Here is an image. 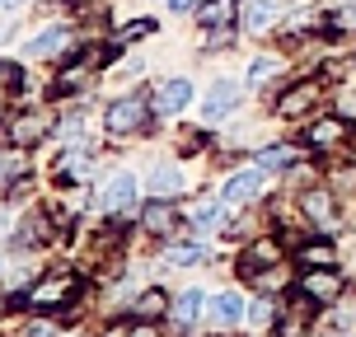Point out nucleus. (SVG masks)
<instances>
[{
    "label": "nucleus",
    "mask_w": 356,
    "mask_h": 337,
    "mask_svg": "<svg viewBox=\"0 0 356 337\" xmlns=\"http://www.w3.org/2000/svg\"><path fill=\"white\" fill-rule=\"evenodd\" d=\"M145 113H150V108H145V99H141V94H131V99H118V104H108L104 122H108V131L127 136V131H136V126H141Z\"/></svg>",
    "instance_id": "f257e3e1"
},
{
    "label": "nucleus",
    "mask_w": 356,
    "mask_h": 337,
    "mask_svg": "<svg viewBox=\"0 0 356 337\" xmlns=\"http://www.w3.org/2000/svg\"><path fill=\"white\" fill-rule=\"evenodd\" d=\"M338 290H342V277H338V272L309 267V272L300 277V295H305V300H314V304H333V300H338Z\"/></svg>",
    "instance_id": "f03ea898"
},
{
    "label": "nucleus",
    "mask_w": 356,
    "mask_h": 337,
    "mask_svg": "<svg viewBox=\"0 0 356 337\" xmlns=\"http://www.w3.org/2000/svg\"><path fill=\"white\" fill-rule=\"evenodd\" d=\"M263 164L258 169H244V174H230L225 178V188H220V202H253V197L263 192Z\"/></svg>",
    "instance_id": "7ed1b4c3"
},
{
    "label": "nucleus",
    "mask_w": 356,
    "mask_h": 337,
    "mask_svg": "<svg viewBox=\"0 0 356 337\" xmlns=\"http://www.w3.org/2000/svg\"><path fill=\"white\" fill-rule=\"evenodd\" d=\"M75 295V281L71 277H52V281H38L33 295H29V304L33 309H56V304H66Z\"/></svg>",
    "instance_id": "20e7f679"
},
{
    "label": "nucleus",
    "mask_w": 356,
    "mask_h": 337,
    "mask_svg": "<svg viewBox=\"0 0 356 337\" xmlns=\"http://www.w3.org/2000/svg\"><path fill=\"white\" fill-rule=\"evenodd\" d=\"M207 314H211L216 328H234V323L244 319V300H239V290H220V295L207 304Z\"/></svg>",
    "instance_id": "39448f33"
},
{
    "label": "nucleus",
    "mask_w": 356,
    "mask_h": 337,
    "mask_svg": "<svg viewBox=\"0 0 356 337\" xmlns=\"http://www.w3.org/2000/svg\"><path fill=\"white\" fill-rule=\"evenodd\" d=\"M193 104V85H188V80H169V85L160 89V94H155V113H164V117H174V113H183V108Z\"/></svg>",
    "instance_id": "423d86ee"
},
{
    "label": "nucleus",
    "mask_w": 356,
    "mask_h": 337,
    "mask_svg": "<svg viewBox=\"0 0 356 337\" xmlns=\"http://www.w3.org/2000/svg\"><path fill=\"white\" fill-rule=\"evenodd\" d=\"M323 94L319 80H305L300 89H291V94H282V104H277V113L282 117H296V113H305V108H314V99Z\"/></svg>",
    "instance_id": "0eeeda50"
},
{
    "label": "nucleus",
    "mask_w": 356,
    "mask_h": 337,
    "mask_svg": "<svg viewBox=\"0 0 356 337\" xmlns=\"http://www.w3.org/2000/svg\"><path fill=\"white\" fill-rule=\"evenodd\" d=\"M141 225L150 234H169L178 225V211H174V202H169V197H160V202H150V206H145L141 211Z\"/></svg>",
    "instance_id": "6e6552de"
},
{
    "label": "nucleus",
    "mask_w": 356,
    "mask_h": 337,
    "mask_svg": "<svg viewBox=\"0 0 356 337\" xmlns=\"http://www.w3.org/2000/svg\"><path fill=\"white\" fill-rule=\"evenodd\" d=\"M300 211L319 225V230H333V197L319 192V188H309V192L300 197Z\"/></svg>",
    "instance_id": "1a4fd4ad"
},
{
    "label": "nucleus",
    "mask_w": 356,
    "mask_h": 337,
    "mask_svg": "<svg viewBox=\"0 0 356 337\" xmlns=\"http://www.w3.org/2000/svg\"><path fill=\"white\" fill-rule=\"evenodd\" d=\"M66 47H71V28H61V24H56V28H42V33L29 42V56L42 61V56H56V52H66Z\"/></svg>",
    "instance_id": "9d476101"
},
{
    "label": "nucleus",
    "mask_w": 356,
    "mask_h": 337,
    "mask_svg": "<svg viewBox=\"0 0 356 337\" xmlns=\"http://www.w3.org/2000/svg\"><path fill=\"white\" fill-rule=\"evenodd\" d=\"M234 104H239V85H234V80H216V89L207 94L202 113H207V117H220V113H230Z\"/></svg>",
    "instance_id": "9b49d317"
},
{
    "label": "nucleus",
    "mask_w": 356,
    "mask_h": 337,
    "mask_svg": "<svg viewBox=\"0 0 356 337\" xmlns=\"http://www.w3.org/2000/svg\"><path fill=\"white\" fill-rule=\"evenodd\" d=\"M150 192L155 197H178L183 192V169H178V164H155V169H150Z\"/></svg>",
    "instance_id": "f8f14e48"
},
{
    "label": "nucleus",
    "mask_w": 356,
    "mask_h": 337,
    "mask_svg": "<svg viewBox=\"0 0 356 337\" xmlns=\"http://www.w3.org/2000/svg\"><path fill=\"white\" fill-rule=\"evenodd\" d=\"M42 136H47V117H38V113L10 122V141L15 145H33V141H42Z\"/></svg>",
    "instance_id": "ddd939ff"
},
{
    "label": "nucleus",
    "mask_w": 356,
    "mask_h": 337,
    "mask_svg": "<svg viewBox=\"0 0 356 337\" xmlns=\"http://www.w3.org/2000/svg\"><path fill=\"white\" fill-rule=\"evenodd\" d=\"M131 197H136V178H131V174H113V178H108V188H104V206H108V211L127 206Z\"/></svg>",
    "instance_id": "4468645a"
},
{
    "label": "nucleus",
    "mask_w": 356,
    "mask_h": 337,
    "mask_svg": "<svg viewBox=\"0 0 356 337\" xmlns=\"http://www.w3.org/2000/svg\"><path fill=\"white\" fill-rule=\"evenodd\" d=\"M197 19H202L207 28H225L234 19V0H207V5L197 10Z\"/></svg>",
    "instance_id": "2eb2a0df"
},
{
    "label": "nucleus",
    "mask_w": 356,
    "mask_h": 337,
    "mask_svg": "<svg viewBox=\"0 0 356 337\" xmlns=\"http://www.w3.org/2000/svg\"><path fill=\"white\" fill-rule=\"evenodd\" d=\"M272 19H277V10H272L267 0H244V28H249V33L272 28Z\"/></svg>",
    "instance_id": "dca6fc26"
},
{
    "label": "nucleus",
    "mask_w": 356,
    "mask_h": 337,
    "mask_svg": "<svg viewBox=\"0 0 356 337\" xmlns=\"http://www.w3.org/2000/svg\"><path fill=\"white\" fill-rule=\"evenodd\" d=\"M188 215H193V225H202V230H216V225H225V206H220V202H197Z\"/></svg>",
    "instance_id": "f3484780"
},
{
    "label": "nucleus",
    "mask_w": 356,
    "mask_h": 337,
    "mask_svg": "<svg viewBox=\"0 0 356 337\" xmlns=\"http://www.w3.org/2000/svg\"><path fill=\"white\" fill-rule=\"evenodd\" d=\"M342 136H347V126H342L338 117H328V122H314V126H309V145H338Z\"/></svg>",
    "instance_id": "a211bd4d"
},
{
    "label": "nucleus",
    "mask_w": 356,
    "mask_h": 337,
    "mask_svg": "<svg viewBox=\"0 0 356 337\" xmlns=\"http://www.w3.org/2000/svg\"><path fill=\"white\" fill-rule=\"evenodd\" d=\"M309 304H314V300H309ZM309 304H300V309L291 304V309L282 314V323H277V337H300L305 333V319H309Z\"/></svg>",
    "instance_id": "6ab92c4d"
},
{
    "label": "nucleus",
    "mask_w": 356,
    "mask_h": 337,
    "mask_svg": "<svg viewBox=\"0 0 356 337\" xmlns=\"http://www.w3.org/2000/svg\"><path fill=\"white\" fill-rule=\"evenodd\" d=\"M296 263L300 267H333V244H305V249H296Z\"/></svg>",
    "instance_id": "aec40b11"
},
{
    "label": "nucleus",
    "mask_w": 356,
    "mask_h": 337,
    "mask_svg": "<svg viewBox=\"0 0 356 337\" xmlns=\"http://www.w3.org/2000/svg\"><path fill=\"white\" fill-rule=\"evenodd\" d=\"M202 300H207L202 290H183V295L174 300V319H178V323H193L197 314H202Z\"/></svg>",
    "instance_id": "412c9836"
},
{
    "label": "nucleus",
    "mask_w": 356,
    "mask_h": 337,
    "mask_svg": "<svg viewBox=\"0 0 356 337\" xmlns=\"http://www.w3.org/2000/svg\"><path fill=\"white\" fill-rule=\"evenodd\" d=\"M164 309H169V300H164V290H145L141 300H136V309H131V314H136V319H160Z\"/></svg>",
    "instance_id": "4be33fe9"
},
{
    "label": "nucleus",
    "mask_w": 356,
    "mask_h": 337,
    "mask_svg": "<svg viewBox=\"0 0 356 337\" xmlns=\"http://www.w3.org/2000/svg\"><path fill=\"white\" fill-rule=\"evenodd\" d=\"M291 160H296V145H267V150H258L263 169H286Z\"/></svg>",
    "instance_id": "5701e85b"
},
{
    "label": "nucleus",
    "mask_w": 356,
    "mask_h": 337,
    "mask_svg": "<svg viewBox=\"0 0 356 337\" xmlns=\"http://www.w3.org/2000/svg\"><path fill=\"white\" fill-rule=\"evenodd\" d=\"M202 258H207V249H197V244H178V249H169V263H174V267L202 263Z\"/></svg>",
    "instance_id": "b1692460"
},
{
    "label": "nucleus",
    "mask_w": 356,
    "mask_h": 337,
    "mask_svg": "<svg viewBox=\"0 0 356 337\" xmlns=\"http://www.w3.org/2000/svg\"><path fill=\"white\" fill-rule=\"evenodd\" d=\"M89 85V66H75V71H66L61 80H56V94H71V89Z\"/></svg>",
    "instance_id": "393cba45"
},
{
    "label": "nucleus",
    "mask_w": 356,
    "mask_h": 337,
    "mask_svg": "<svg viewBox=\"0 0 356 337\" xmlns=\"http://www.w3.org/2000/svg\"><path fill=\"white\" fill-rule=\"evenodd\" d=\"M277 66H282L277 56H253V66H249V80H253V85H263V80H267L272 71H277Z\"/></svg>",
    "instance_id": "a878e982"
},
{
    "label": "nucleus",
    "mask_w": 356,
    "mask_h": 337,
    "mask_svg": "<svg viewBox=\"0 0 356 337\" xmlns=\"http://www.w3.org/2000/svg\"><path fill=\"white\" fill-rule=\"evenodd\" d=\"M155 33V24L150 19H136V24H127L122 33H118V42H136V38H150Z\"/></svg>",
    "instance_id": "bb28decb"
},
{
    "label": "nucleus",
    "mask_w": 356,
    "mask_h": 337,
    "mask_svg": "<svg viewBox=\"0 0 356 337\" xmlns=\"http://www.w3.org/2000/svg\"><path fill=\"white\" fill-rule=\"evenodd\" d=\"M131 333H136V323H131V319H118V323H108L104 337H131Z\"/></svg>",
    "instance_id": "cd10ccee"
},
{
    "label": "nucleus",
    "mask_w": 356,
    "mask_h": 337,
    "mask_svg": "<svg viewBox=\"0 0 356 337\" xmlns=\"http://www.w3.org/2000/svg\"><path fill=\"white\" fill-rule=\"evenodd\" d=\"M249 319H253V323H272V304H267V300H258V304L249 309Z\"/></svg>",
    "instance_id": "c85d7f7f"
},
{
    "label": "nucleus",
    "mask_w": 356,
    "mask_h": 337,
    "mask_svg": "<svg viewBox=\"0 0 356 337\" xmlns=\"http://www.w3.org/2000/svg\"><path fill=\"white\" fill-rule=\"evenodd\" d=\"M356 323V304H342L338 309V328H352Z\"/></svg>",
    "instance_id": "c756f323"
},
{
    "label": "nucleus",
    "mask_w": 356,
    "mask_h": 337,
    "mask_svg": "<svg viewBox=\"0 0 356 337\" xmlns=\"http://www.w3.org/2000/svg\"><path fill=\"white\" fill-rule=\"evenodd\" d=\"M29 337H52V328H47V323H33V328H29Z\"/></svg>",
    "instance_id": "7c9ffc66"
},
{
    "label": "nucleus",
    "mask_w": 356,
    "mask_h": 337,
    "mask_svg": "<svg viewBox=\"0 0 356 337\" xmlns=\"http://www.w3.org/2000/svg\"><path fill=\"white\" fill-rule=\"evenodd\" d=\"M169 5H174L178 15H183V10H197V0H169Z\"/></svg>",
    "instance_id": "2f4dec72"
},
{
    "label": "nucleus",
    "mask_w": 356,
    "mask_h": 337,
    "mask_svg": "<svg viewBox=\"0 0 356 337\" xmlns=\"http://www.w3.org/2000/svg\"><path fill=\"white\" fill-rule=\"evenodd\" d=\"M5 80H15V66H0V85H5Z\"/></svg>",
    "instance_id": "473e14b6"
},
{
    "label": "nucleus",
    "mask_w": 356,
    "mask_h": 337,
    "mask_svg": "<svg viewBox=\"0 0 356 337\" xmlns=\"http://www.w3.org/2000/svg\"><path fill=\"white\" fill-rule=\"evenodd\" d=\"M131 337H155V328H141V323H136V333Z\"/></svg>",
    "instance_id": "72a5a7b5"
},
{
    "label": "nucleus",
    "mask_w": 356,
    "mask_h": 337,
    "mask_svg": "<svg viewBox=\"0 0 356 337\" xmlns=\"http://www.w3.org/2000/svg\"><path fill=\"white\" fill-rule=\"evenodd\" d=\"M5 5H15V0H5Z\"/></svg>",
    "instance_id": "f704fd0d"
},
{
    "label": "nucleus",
    "mask_w": 356,
    "mask_h": 337,
    "mask_svg": "<svg viewBox=\"0 0 356 337\" xmlns=\"http://www.w3.org/2000/svg\"><path fill=\"white\" fill-rule=\"evenodd\" d=\"M0 113H5V104H0Z\"/></svg>",
    "instance_id": "c9c22d12"
}]
</instances>
